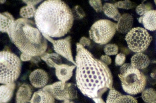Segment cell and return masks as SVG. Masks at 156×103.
<instances>
[{"mask_svg":"<svg viewBox=\"0 0 156 103\" xmlns=\"http://www.w3.org/2000/svg\"><path fill=\"white\" fill-rule=\"evenodd\" d=\"M76 50L77 87L95 103H106L102 95L113 88V77L109 67L79 43L76 44Z\"/></svg>","mask_w":156,"mask_h":103,"instance_id":"1","label":"cell"},{"mask_svg":"<svg viewBox=\"0 0 156 103\" xmlns=\"http://www.w3.org/2000/svg\"><path fill=\"white\" fill-rule=\"evenodd\" d=\"M71 9L63 1L48 0L37 9L35 23L42 34L52 37L65 36L71 29L74 22Z\"/></svg>","mask_w":156,"mask_h":103,"instance_id":"2","label":"cell"},{"mask_svg":"<svg viewBox=\"0 0 156 103\" xmlns=\"http://www.w3.org/2000/svg\"><path fill=\"white\" fill-rule=\"evenodd\" d=\"M8 35L22 53L32 57L41 56L47 49L46 39L31 20L24 18L16 20Z\"/></svg>","mask_w":156,"mask_h":103,"instance_id":"3","label":"cell"},{"mask_svg":"<svg viewBox=\"0 0 156 103\" xmlns=\"http://www.w3.org/2000/svg\"><path fill=\"white\" fill-rule=\"evenodd\" d=\"M118 75L122 89L127 94L136 95L142 92L147 85V79L143 73L131 64L125 63L121 67Z\"/></svg>","mask_w":156,"mask_h":103,"instance_id":"4","label":"cell"},{"mask_svg":"<svg viewBox=\"0 0 156 103\" xmlns=\"http://www.w3.org/2000/svg\"><path fill=\"white\" fill-rule=\"evenodd\" d=\"M0 83H13L18 78L21 70V62L16 55L9 51L0 52Z\"/></svg>","mask_w":156,"mask_h":103,"instance_id":"5","label":"cell"},{"mask_svg":"<svg viewBox=\"0 0 156 103\" xmlns=\"http://www.w3.org/2000/svg\"><path fill=\"white\" fill-rule=\"evenodd\" d=\"M117 24L109 20L101 19L95 22L89 31L90 38L95 43L105 45L111 41L117 30Z\"/></svg>","mask_w":156,"mask_h":103,"instance_id":"6","label":"cell"},{"mask_svg":"<svg viewBox=\"0 0 156 103\" xmlns=\"http://www.w3.org/2000/svg\"><path fill=\"white\" fill-rule=\"evenodd\" d=\"M125 39L131 51L142 53L147 49L152 38L147 30L137 27L131 30L127 34Z\"/></svg>","mask_w":156,"mask_h":103,"instance_id":"7","label":"cell"},{"mask_svg":"<svg viewBox=\"0 0 156 103\" xmlns=\"http://www.w3.org/2000/svg\"><path fill=\"white\" fill-rule=\"evenodd\" d=\"M61 81L56 82L48 85L42 89L51 94L55 98L59 100H72L77 98L76 85L72 83H66L64 88Z\"/></svg>","mask_w":156,"mask_h":103,"instance_id":"8","label":"cell"},{"mask_svg":"<svg viewBox=\"0 0 156 103\" xmlns=\"http://www.w3.org/2000/svg\"><path fill=\"white\" fill-rule=\"evenodd\" d=\"M41 58L50 67H54L55 73L57 78L62 82V87L64 88L66 82L72 76L73 71L76 67L75 65L69 66L68 65L57 64L47 56L46 53L42 55Z\"/></svg>","mask_w":156,"mask_h":103,"instance_id":"9","label":"cell"},{"mask_svg":"<svg viewBox=\"0 0 156 103\" xmlns=\"http://www.w3.org/2000/svg\"><path fill=\"white\" fill-rule=\"evenodd\" d=\"M42 34L45 38L52 44L54 51L57 54L64 57L76 66V62L74 61L72 56L71 37L69 36L64 39L54 40L47 35Z\"/></svg>","mask_w":156,"mask_h":103,"instance_id":"10","label":"cell"},{"mask_svg":"<svg viewBox=\"0 0 156 103\" xmlns=\"http://www.w3.org/2000/svg\"><path fill=\"white\" fill-rule=\"evenodd\" d=\"M48 79L47 72L41 69L35 70L29 76L30 82L33 86L36 88L45 87L48 82Z\"/></svg>","mask_w":156,"mask_h":103,"instance_id":"11","label":"cell"},{"mask_svg":"<svg viewBox=\"0 0 156 103\" xmlns=\"http://www.w3.org/2000/svg\"><path fill=\"white\" fill-rule=\"evenodd\" d=\"M138 21L143 25L145 29L151 31H156V10L148 11L140 17Z\"/></svg>","mask_w":156,"mask_h":103,"instance_id":"12","label":"cell"},{"mask_svg":"<svg viewBox=\"0 0 156 103\" xmlns=\"http://www.w3.org/2000/svg\"><path fill=\"white\" fill-rule=\"evenodd\" d=\"M134 19L131 15L125 14L120 17L117 24V30L120 33H128L132 28Z\"/></svg>","mask_w":156,"mask_h":103,"instance_id":"13","label":"cell"},{"mask_svg":"<svg viewBox=\"0 0 156 103\" xmlns=\"http://www.w3.org/2000/svg\"><path fill=\"white\" fill-rule=\"evenodd\" d=\"M30 101L31 103H55V98L52 95L42 89L35 92Z\"/></svg>","mask_w":156,"mask_h":103,"instance_id":"14","label":"cell"},{"mask_svg":"<svg viewBox=\"0 0 156 103\" xmlns=\"http://www.w3.org/2000/svg\"><path fill=\"white\" fill-rule=\"evenodd\" d=\"M32 94L31 87L27 84L20 86L16 92V103H26L29 101Z\"/></svg>","mask_w":156,"mask_h":103,"instance_id":"15","label":"cell"},{"mask_svg":"<svg viewBox=\"0 0 156 103\" xmlns=\"http://www.w3.org/2000/svg\"><path fill=\"white\" fill-rule=\"evenodd\" d=\"M131 64L139 70L144 69L149 65L150 60L147 55L142 53H137L131 59Z\"/></svg>","mask_w":156,"mask_h":103,"instance_id":"16","label":"cell"},{"mask_svg":"<svg viewBox=\"0 0 156 103\" xmlns=\"http://www.w3.org/2000/svg\"><path fill=\"white\" fill-rule=\"evenodd\" d=\"M16 88L15 83L4 84L0 86L1 90V103H7L10 101L13 96Z\"/></svg>","mask_w":156,"mask_h":103,"instance_id":"17","label":"cell"},{"mask_svg":"<svg viewBox=\"0 0 156 103\" xmlns=\"http://www.w3.org/2000/svg\"><path fill=\"white\" fill-rule=\"evenodd\" d=\"M1 27L0 31L9 34V31L15 21L14 17L8 12H5L0 14Z\"/></svg>","mask_w":156,"mask_h":103,"instance_id":"18","label":"cell"},{"mask_svg":"<svg viewBox=\"0 0 156 103\" xmlns=\"http://www.w3.org/2000/svg\"><path fill=\"white\" fill-rule=\"evenodd\" d=\"M103 10L105 15L116 21H119L121 16L114 5L106 3L103 7Z\"/></svg>","mask_w":156,"mask_h":103,"instance_id":"19","label":"cell"},{"mask_svg":"<svg viewBox=\"0 0 156 103\" xmlns=\"http://www.w3.org/2000/svg\"><path fill=\"white\" fill-rule=\"evenodd\" d=\"M142 98L146 103H152L156 100V91L152 88H148L142 92Z\"/></svg>","mask_w":156,"mask_h":103,"instance_id":"20","label":"cell"},{"mask_svg":"<svg viewBox=\"0 0 156 103\" xmlns=\"http://www.w3.org/2000/svg\"><path fill=\"white\" fill-rule=\"evenodd\" d=\"M36 8L34 6L27 5L20 9V14L23 18L28 19L33 17L36 12Z\"/></svg>","mask_w":156,"mask_h":103,"instance_id":"21","label":"cell"},{"mask_svg":"<svg viewBox=\"0 0 156 103\" xmlns=\"http://www.w3.org/2000/svg\"><path fill=\"white\" fill-rule=\"evenodd\" d=\"M113 103H138L137 100L130 95H123L118 98Z\"/></svg>","mask_w":156,"mask_h":103,"instance_id":"22","label":"cell"},{"mask_svg":"<svg viewBox=\"0 0 156 103\" xmlns=\"http://www.w3.org/2000/svg\"><path fill=\"white\" fill-rule=\"evenodd\" d=\"M118 47L115 44H108L105 45L104 51L108 56L116 55L118 52Z\"/></svg>","mask_w":156,"mask_h":103,"instance_id":"23","label":"cell"},{"mask_svg":"<svg viewBox=\"0 0 156 103\" xmlns=\"http://www.w3.org/2000/svg\"><path fill=\"white\" fill-rule=\"evenodd\" d=\"M115 5L117 8L129 9H132L135 7L136 4L130 1H119L115 2Z\"/></svg>","mask_w":156,"mask_h":103,"instance_id":"24","label":"cell"},{"mask_svg":"<svg viewBox=\"0 0 156 103\" xmlns=\"http://www.w3.org/2000/svg\"><path fill=\"white\" fill-rule=\"evenodd\" d=\"M152 8V6L151 4H141L137 7L136 11L138 15L142 16L147 12L151 10Z\"/></svg>","mask_w":156,"mask_h":103,"instance_id":"25","label":"cell"},{"mask_svg":"<svg viewBox=\"0 0 156 103\" xmlns=\"http://www.w3.org/2000/svg\"><path fill=\"white\" fill-rule=\"evenodd\" d=\"M122 95L121 94L114 88L110 90L109 94L108 95L106 103H113L118 98Z\"/></svg>","mask_w":156,"mask_h":103,"instance_id":"26","label":"cell"},{"mask_svg":"<svg viewBox=\"0 0 156 103\" xmlns=\"http://www.w3.org/2000/svg\"><path fill=\"white\" fill-rule=\"evenodd\" d=\"M89 4L97 12H100L103 10V7L101 1L100 0H90Z\"/></svg>","mask_w":156,"mask_h":103,"instance_id":"27","label":"cell"},{"mask_svg":"<svg viewBox=\"0 0 156 103\" xmlns=\"http://www.w3.org/2000/svg\"><path fill=\"white\" fill-rule=\"evenodd\" d=\"M125 55L122 53L117 55L115 58V65L116 66H122L124 64L126 60Z\"/></svg>","mask_w":156,"mask_h":103,"instance_id":"28","label":"cell"},{"mask_svg":"<svg viewBox=\"0 0 156 103\" xmlns=\"http://www.w3.org/2000/svg\"><path fill=\"white\" fill-rule=\"evenodd\" d=\"M74 10L77 15V18L78 19H81L85 17V12L80 6H75Z\"/></svg>","mask_w":156,"mask_h":103,"instance_id":"29","label":"cell"},{"mask_svg":"<svg viewBox=\"0 0 156 103\" xmlns=\"http://www.w3.org/2000/svg\"><path fill=\"white\" fill-rule=\"evenodd\" d=\"M83 47L89 46L91 44L90 40L86 37H82L80 41V43Z\"/></svg>","mask_w":156,"mask_h":103,"instance_id":"30","label":"cell"},{"mask_svg":"<svg viewBox=\"0 0 156 103\" xmlns=\"http://www.w3.org/2000/svg\"><path fill=\"white\" fill-rule=\"evenodd\" d=\"M100 60L107 66L111 64L112 62L111 58L107 55H102L101 57Z\"/></svg>","mask_w":156,"mask_h":103,"instance_id":"31","label":"cell"},{"mask_svg":"<svg viewBox=\"0 0 156 103\" xmlns=\"http://www.w3.org/2000/svg\"><path fill=\"white\" fill-rule=\"evenodd\" d=\"M32 57L28 55L22 53L20 56V59L23 61H29L31 60Z\"/></svg>","mask_w":156,"mask_h":103,"instance_id":"32","label":"cell"},{"mask_svg":"<svg viewBox=\"0 0 156 103\" xmlns=\"http://www.w3.org/2000/svg\"><path fill=\"white\" fill-rule=\"evenodd\" d=\"M23 2L26 3L27 5H31L34 6L37 4H38L41 1H23Z\"/></svg>","mask_w":156,"mask_h":103,"instance_id":"33","label":"cell"},{"mask_svg":"<svg viewBox=\"0 0 156 103\" xmlns=\"http://www.w3.org/2000/svg\"><path fill=\"white\" fill-rule=\"evenodd\" d=\"M62 103H74V102H73L71 101H70V100H64V102Z\"/></svg>","mask_w":156,"mask_h":103,"instance_id":"34","label":"cell"},{"mask_svg":"<svg viewBox=\"0 0 156 103\" xmlns=\"http://www.w3.org/2000/svg\"><path fill=\"white\" fill-rule=\"evenodd\" d=\"M152 103H156V101L152 102Z\"/></svg>","mask_w":156,"mask_h":103,"instance_id":"35","label":"cell"},{"mask_svg":"<svg viewBox=\"0 0 156 103\" xmlns=\"http://www.w3.org/2000/svg\"><path fill=\"white\" fill-rule=\"evenodd\" d=\"M31 103V102H30V101H28V102H27V103Z\"/></svg>","mask_w":156,"mask_h":103,"instance_id":"36","label":"cell"},{"mask_svg":"<svg viewBox=\"0 0 156 103\" xmlns=\"http://www.w3.org/2000/svg\"><path fill=\"white\" fill-rule=\"evenodd\" d=\"M154 2H155V4L156 5V1H154Z\"/></svg>","mask_w":156,"mask_h":103,"instance_id":"37","label":"cell"}]
</instances>
